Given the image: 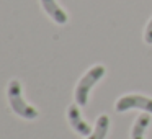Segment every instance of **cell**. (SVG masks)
<instances>
[{
	"mask_svg": "<svg viewBox=\"0 0 152 139\" xmlns=\"http://www.w3.org/2000/svg\"><path fill=\"white\" fill-rule=\"evenodd\" d=\"M41 5H43L44 12H46L56 23H59V25H66L67 23L66 12L56 4V0H41Z\"/></svg>",
	"mask_w": 152,
	"mask_h": 139,
	"instance_id": "5",
	"label": "cell"
},
{
	"mask_svg": "<svg viewBox=\"0 0 152 139\" xmlns=\"http://www.w3.org/2000/svg\"><path fill=\"white\" fill-rule=\"evenodd\" d=\"M8 102H10V106L18 116L25 119H36L38 118V110L34 106L28 105L26 102L21 97V83L18 80H12L8 83Z\"/></svg>",
	"mask_w": 152,
	"mask_h": 139,
	"instance_id": "1",
	"label": "cell"
},
{
	"mask_svg": "<svg viewBox=\"0 0 152 139\" xmlns=\"http://www.w3.org/2000/svg\"><path fill=\"white\" fill-rule=\"evenodd\" d=\"M108 129H110V118L106 115H102L96 119L95 129L92 131V134L87 136L85 139H105L106 134H108Z\"/></svg>",
	"mask_w": 152,
	"mask_h": 139,
	"instance_id": "7",
	"label": "cell"
},
{
	"mask_svg": "<svg viewBox=\"0 0 152 139\" xmlns=\"http://www.w3.org/2000/svg\"><path fill=\"white\" fill-rule=\"evenodd\" d=\"M115 110L118 113H124L129 110H144L147 113H152V98H147L144 95H126L116 102Z\"/></svg>",
	"mask_w": 152,
	"mask_h": 139,
	"instance_id": "3",
	"label": "cell"
},
{
	"mask_svg": "<svg viewBox=\"0 0 152 139\" xmlns=\"http://www.w3.org/2000/svg\"><path fill=\"white\" fill-rule=\"evenodd\" d=\"M105 75V67L103 66H93L85 75L80 79L79 85L75 89V103L79 106H85L87 102H88V93L92 90V87L98 82L102 77Z\"/></svg>",
	"mask_w": 152,
	"mask_h": 139,
	"instance_id": "2",
	"label": "cell"
},
{
	"mask_svg": "<svg viewBox=\"0 0 152 139\" xmlns=\"http://www.w3.org/2000/svg\"><path fill=\"white\" fill-rule=\"evenodd\" d=\"M67 119H69L70 126H72L79 134L85 136V138L92 134V128H90V124L87 121H83L82 115H80V110L77 105L69 106V110H67Z\"/></svg>",
	"mask_w": 152,
	"mask_h": 139,
	"instance_id": "4",
	"label": "cell"
},
{
	"mask_svg": "<svg viewBox=\"0 0 152 139\" xmlns=\"http://www.w3.org/2000/svg\"><path fill=\"white\" fill-rule=\"evenodd\" d=\"M151 113H142L137 116L136 123L132 124L131 129V139H144V131L147 129L149 123H151Z\"/></svg>",
	"mask_w": 152,
	"mask_h": 139,
	"instance_id": "6",
	"label": "cell"
},
{
	"mask_svg": "<svg viewBox=\"0 0 152 139\" xmlns=\"http://www.w3.org/2000/svg\"><path fill=\"white\" fill-rule=\"evenodd\" d=\"M144 41L147 44H152V18L151 21L147 23V26H145V33H144Z\"/></svg>",
	"mask_w": 152,
	"mask_h": 139,
	"instance_id": "8",
	"label": "cell"
}]
</instances>
